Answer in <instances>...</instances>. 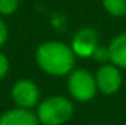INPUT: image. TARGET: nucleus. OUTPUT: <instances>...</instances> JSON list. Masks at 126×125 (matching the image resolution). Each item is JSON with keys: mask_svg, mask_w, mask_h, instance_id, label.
Segmentation results:
<instances>
[{"mask_svg": "<svg viewBox=\"0 0 126 125\" xmlns=\"http://www.w3.org/2000/svg\"><path fill=\"white\" fill-rule=\"evenodd\" d=\"M13 102L22 109H31L40 100V90L30 80H19L12 88Z\"/></svg>", "mask_w": 126, "mask_h": 125, "instance_id": "nucleus-4", "label": "nucleus"}, {"mask_svg": "<svg viewBox=\"0 0 126 125\" xmlns=\"http://www.w3.org/2000/svg\"><path fill=\"white\" fill-rule=\"evenodd\" d=\"M93 58H94L97 62H101L104 63L106 61H110V53H109V49H106V47H103V46H97V49L94 50V53H93Z\"/></svg>", "mask_w": 126, "mask_h": 125, "instance_id": "nucleus-11", "label": "nucleus"}, {"mask_svg": "<svg viewBox=\"0 0 126 125\" xmlns=\"http://www.w3.org/2000/svg\"><path fill=\"white\" fill-rule=\"evenodd\" d=\"M98 46V34L93 28H81L72 38V50L76 56L91 58Z\"/></svg>", "mask_w": 126, "mask_h": 125, "instance_id": "nucleus-6", "label": "nucleus"}, {"mask_svg": "<svg viewBox=\"0 0 126 125\" xmlns=\"http://www.w3.org/2000/svg\"><path fill=\"white\" fill-rule=\"evenodd\" d=\"M40 121L30 109H10L0 116V125H38Z\"/></svg>", "mask_w": 126, "mask_h": 125, "instance_id": "nucleus-7", "label": "nucleus"}, {"mask_svg": "<svg viewBox=\"0 0 126 125\" xmlns=\"http://www.w3.org/2000/svg\"><path fill=\"white\" fill-rule=\"evenodd\" d=\"M73 113V104L63 96H53L43 100L37 110V118L43 125H63Z\"/></svg>", "mask_w": 126, "mask_h": 125, "instance_id": "nucleus-2", "label": "nucleus"}, {"mask_svg": "<svg viewBox=\"0 0 126 125\" xmlns=\"http://www.w3.org/2000/svg\"><path fill=\"white\" fill-rule=\"evenodd\" d=\"M110 61L114 66L126 69V32L114 37L109 46Z\"/></svg>", "mask_w": 126, "mask_h": 125, "instance_id": "nucleus-8", "label": "nucleus"}, {"mask_svg": "<svg viewBox=\"0 0 126 125\" xmlns=\"http://www.w3.org/2000/svg\"><path fill=\"white\" fill-rule=\"evenodd\" d=\"M38 66L50 75H66L75 65V53L72 47L62 41L41 43L35 53Z\"/></svg>", "mask_w": 126, "mask_h": 125, "instance_id": "nucleus-1", "label": "nucleus"}, {"mask_svg": "<svg viewBox=\"0 0 126 125\" xmlns=\"http://www.w3.org/2000/svg\"><path fill=\"white\" fill-rule=\"evenodd\" d=\"M67 88L70 96L78 102H88L97 93V83L95 77H93L85 69L73 71L67 81Z\"/></svg>", "mask_w": 126, "mask_h": 125, "instance_id": "nucleus-3", "label": "nucleus"}, {"mask_svg": "<svg viewBox=\"0 0 126 125\" xmlns=\"http://www.w3.org/2000/svg\"><path fill=\"white\" fill-rule=\"evenodd\" d=\"M7 71H9V61H7V58L0 52V80L6 77Z\"/></svg>", "mask_w": 126, "mask_h": 125, "instance_id": "nucleus-12", "label": "nucleus"}, {"mask_svg": "<svg viewBox=\"0 0 126 125\" xmlns=\"http://www.w3.org/2000/svg\"><path fill=\"white\" fill-rule=\"evenodd\" d=\"M97 88L103 94H114L122 85V75L117 66L103 65L95 74Z\"/></svg>", "mask_w": 126, "mask_h": 125, "instance_id": "nucleus-5", "label": "nucleus"}, {"mask_svg": "<svg viewBox=\"0 0 126 125\" xmlns=\"http://www.w3.org/2000/svg\"><path fill=\"white\" fill-rule=\"evenodd\" d=\"M19 6V0H0V15H10Z\"/></svg>", "mask_w": 126, "mask_h": 125, "instance_id": "nucleus-10", "label": "nucleus"}, {"mask_svg": "<svg viewBox=\"0 0 126 125\" xmlns=\"http://www.w3.org/2000/svg\"><path fill=\"white\" fill-rule=\"evenodd\" d=\"M7 35H9V31H7V25H6V22L0 18V47L6 43V40H7Z\"/></svg>", "mask_w": 126, "mask_h": 125, "instance_id": "nucleus-13", "label": "nucleus"}, {"mask_svg": "<svg viewBox=\"0 0 126 125\" xmlns=\"http://www.w3.org/2000/svg\"><path fill=\"white\" fill-rule=\"evenodd\" d=\"M103 6L113 16L126 15V0H103Z\"/></svg>", "mask_w": 126, "mask_h": 125, "instance_id": "nucleus-9", "label": "nucleus"}]
</instances>
